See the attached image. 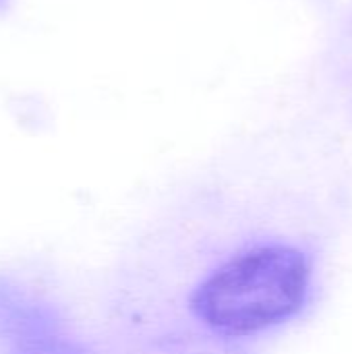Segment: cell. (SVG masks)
Here are the masks:
<instances>
[{"label":"cell","mask_w":352,"mask_h":354,"mask_svg":"<svg viewBox=\"0 0 352 354\" xmlns=\"http://www.w3.org/2000/svg\"><path fill=\"white\" fill-rule=\"evenodd\" d=\"M0 354H93L60 311L27 284L0 276Z\"/></svg>","instance_id":"obj_2"},{"label":"cell","mask_w":352,"mask_h":354,"mask_svg":"<svg viewBox=\"0 0 352 354\" xmlns=\"http://www.w3.org/2000/svg\"><path fill=\"white\" fill-rule=\"evenodd\" d=\"M313 282L309 255L286 243H261L237 251L191 292L189 309L222 338H251L295 319Z\"/></svg>","instance_id":"obj_1"}]
</instances>
